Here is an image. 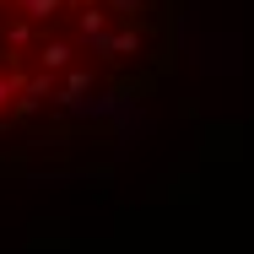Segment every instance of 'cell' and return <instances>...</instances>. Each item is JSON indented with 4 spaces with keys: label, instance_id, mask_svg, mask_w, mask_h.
Wrapping results in <instances>:
<instances>
[{
    "label": "cell",
    "instance_id": "cell-1",
    "mask_svg": "<svg viewBox=\"0 0 254 254\" xmlns=\"http://www.w3.org/2000/svg\"><path fill=\"white\" fill-rule=\"evenodd\" d=\"M70 44H65V38H44V44H38V65H44V70H65V65H70Z\"/></svg>",
    "mask_w": 254,
    "mask_h": 254
}]
</instances>
